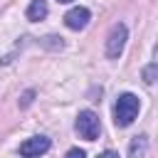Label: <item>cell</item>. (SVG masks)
Listing matches in <instances>:
<instances>
[{"mask_svg":"<svg viewBox=\"0 0 158 158\" xmlns=\"http://www.w3.org/2000/svg\"><path fill=\"white\" fill-rule=\"evenodd\" d=\"M138 109H141V101L136 94H121L116 99V106H114V123L118 128H126L133 123V118L138 116Z\"/></svg>","mask_w":158,"mask_h":158,"instance_id":"obj_1","label":"cell"},{"mask_svg":"<svg viewBox=\"0 0 158 158\" xmlns=\"http://www.w3.org/2000/svg\"><path fill=\"white\" fill-rule=\"evenodd\" d=\"M77 133L84 138V141H96L99 138V133H101V123H99V116L94 114V111H79V116H77Z\"/></svg>","mask_w":158,"mask_h":158,"instance_id":"obj_2","label":"cell"},{"mask_svg":"<svg viewBox=\"0 0 158 158\" xmlns=\"http://www.w3.org/2000/svg\"><path fill=\"white\" fill-rule=\"evenodd\" d=\"M126 37H128L126 25H123V22H116V25L111 27L109 37H106V57H109V59H118V57H121L123 44H126Z\"/></svg>","mask_w":158,"mask_h":158,"instance_id":"obj_3","label":"cell"},{"mask_svg":"<svg viewBox=\"0 0 158 158\" xmlns=\"http://www.w3.org/2000/svg\"><path fill=\"white\" fill-rule=\"evenodd\" d=\"M49 138L47 136H32L25 143H20V156H42L49 151Z\"/></svg>","mask_w":158,"mask_h":158,"instance_id":"obj_4","label":"cell"},{"mask_svg":"<svg viewBox=\"0 0 158 158\" xmlns=\"http://www.w3.org/2000/svg\"><path fill=\"white\" fill-rule=\"evenodd\" d=\"M89 17H91V12H89L86 7H72V10L64 15V25H67L69 30L79 32V30H84V27L89 25Z\"/></svg>","mask_w":158,"mask_h":158,"instance_id":"obj_5","label":"cell"},{"mask_svg":"<svg viewBox=\"0 0 158 158\" xmlns=\"http://www.w3.org/2000/svg\"><path fill=\"white\" fill-rule=\"evenodd\" d=\"M47 12H49V7H47V0H32L30 5H27V20H32V22H37V20H44L47 17Z\"/></svg>","mask_w":158,"mask_h":158,"instance_id":"obj_6","label":"cell"},{"mask_svg":"<svg viewBox=\"0 0 158 158\" xmlns=\"http://www.w3.org/2000/svg\"><path fill=\"white\" fill-rule=\"evenodd\" d=\"M138 151H141V153H146V141H143V136H141V138L136 136V141H133V143H131V148H128V156H136Z\"/></svg>","mask_w":158,"mask_h":158,"instance_id":"obj_7","label":"cell"},{"mask_svg":"<svg viewBox=\"0 0 158 158\" xmlns=\"http://www.w3.org/2000/svg\"><path fill=\"white\" fill-rule=\"evenodd\" d=\"M153 74H156V64L146 67V72H143V77H146V84H153Z\"/></svg>","mask_w":158,"mask_h":158,"instance_id":"obj_8","label":"cell"},{"mask_svg":"<svg viewBox=\"0 0 158 158\" xmlns=\"http://www.w3.org/2000/svg\"><path fill=\"white\" fill-rule=\"evenodd\" d=\"M67 156H69V158H77V156H79V158H84L86 153H84L81 148H69V151H67Z\"/></svg>","mask_w":158,"mask_h":158,"instance_id":"obj_9","label":"cell"},{"mask_svg":"<svg viewBox=\"0 0 158 158\" xmlns=\"http://www.w3.org/2000/svg\"><path fill=\"white\" fill-rule=\"evenodd\" d=\"M59 2H72V0H59Z\"/></svg>","mask_w":158,"mask_h":158,"instance_id":"obj_10","label":"cell"}]
</instances>
